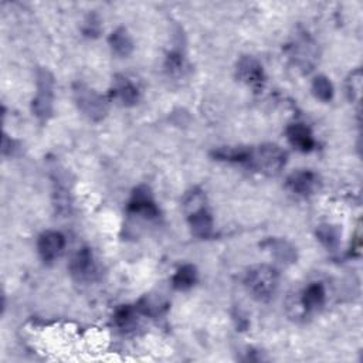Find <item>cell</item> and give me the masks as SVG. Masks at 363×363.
I'll return each mask as SVG.
<instances>
[{
	"label": "cell",
	"instance_id": "obj_2",
	"mask_svg": "<svg viewBox=\"0 0 363 363\" xmlns=\"http://www.w3.org/2000/svg\"><path fill=\"white\" fill-rule=\"evenodd\" d=\"M285 152L274 143L261 145L256 151L251 149V155L249 159V163H251V166L256 167L258 172L269 176L278 175L281 169L285 166Z\"/></svg>",
	"mask_w": 363,
	"mask_h": 363
},
{
	"label": "cell",
	"instance_id": "obj_10",
	"mask_svg": "<svg viewBox=\"0 0 363 363\" xmlns=\"http://www.w3.org/2000/svg\"><path fill=\"white\" fill-rule=\"evenodd\" d=\"M287 138L289 143L301 152H309L315 147L312 132L304 124H293L287 128Z\"/></svg>",
	"mask_w": 363,
	"mask_h": 363
},
{
	"label": "cell",
	"instance_id": "obj_18",
	"mask_svg": "<svg viewBox=\"0 0 363 363\" xmlns=\"http://www.w3.org/2000/svg\"><path fill=\"white\" fill-rule=\"evenodd\" d=\"M214 158L229 162H249L251 149L247 148H220L213 152Z\"/></svg>",
	"mask_w": 363,
	"mask_h": 363
},
{
	"label": "cell",
	"instance_id": "obj_3",
	"mask_svg": "<svg viewBox=\"0 0 363 363\" xmlns=\"http://www.w3.org/2000/svg\"><path fill=\"white\" fill-rule=\"evenodd\" d=\"M74 98L79 110L92 121L103 119L108 112V101L85 84L74 85Z\"/></svg>",
	"mask_w": 363,
	"mask_h": 363
},
{
	"label": "cell",
	"instance_id": "obj_4",
	"mask_svg": "<svg viewBox=\"0 0 363 363\" xmlns=\"http://www.w3.org/2000/svg\"><path fill=\"white\" fill-rule=\"evenodd\" d=\"M53 76L47 70H39L37 74V94L33 100V111L41 119L47 121L53 110Z\"/></svg>",
	"mask_w": 363,
	"mask_h": 363
},
{
	"label": "cell",
	"instance_id": "obj_6",
	"mask_svg": "<svg viewBox=\"0 0 363 363\" xmlns=\"http://www.w3.org/2000/svg\"><path fill=\"white\" fill-rule=\"evenodd\" d=\"M70 273L77 281H90L96 274V265L90 249H81L70 262Z\"/></svg>",
	"mask_w": 363,
	"mask_h": 363
},
{
	"label": "cell",
	"instance_id": "obj_9",
	"mask_svg": "<svg viewBox=\"0 0 363 363\" xmlns=\"http://www.w3.org/2000/svg\"><path fill=\"white\" fill-rule=\"evenodd\" d=\"M129 211L142 214L143 217H148V219H154L159 214L149 187L139 186L134 190L132 199L129 202Z\"/></svg>",
	"mask_w": 363,
	"mask_h": 363
},
{
	"label": "cell",
	"instance_id": "obj_5",
	"mask_svg": "<svg viewBox=\"0 0 363 363\" xmlns=\"http://www.w3.org/2000/svg\"><path fill=\"white\" fill-rule=\"evenodd\" d=\"M65 247V238L59 231H45L39 237L37 249L44 262H52L59 258Z\"/></svg>",
	"mask_w": 363,
	"mask_h": 363
},
{
	"label": "cell",
	"instance_id": "obj_1",
	"mask_svg": "<svg viewBox=\"0 0 363 363\" xmlns=\"http://www.w3.org/2000/svg\"><path fill=\"white\" fill-rule=\"evenodd\" d=\"M278 281V271L271 265H257L247 273L245 284L254 298L267 301L276 294Z\"/></svg>",
	"mask_w": 363,
	"mask_h": 363
},
{
	"label": "cell",
	"instance_id": "obj_11",
	"mask_svg": "<svg viewBox=\"0 0 363 363\" xmlns=\"http://www.w3.org/2000/svg\"><path fill=\"white\" fill-rule=\"evenodd\" d=\"M114 98H116L123 105L131 107L136 104L139 98L138 88L124 76H116L112 84Z\"/></svg>",
	"mask_w": 363,
	"mask_h": 363
},
{
	"label": "cell",
	"instance_id": "obj_14",
	"mask_svg": "<svg viewBox=\"0 0 363 363\" xmlns=\"http://www.w3.org/2000/svg\"><path fill=\"white\" fill-rule=\"evenodd\" d=\"M325 288L320 282L309 284L302 294V307L307 311H317L325 302Z\"/></svg>",
	"mask_w": 363,
	"mask_h": 363
},
{
	"label": "cell",
	"instance_id": "obj_21",
	"mask_svg": "<svg viewBox=\"0 0 363 363\" xmlns=\"http://www.w3.org/2000/svg\"><path fill=\"white\" fill-rule=\"evenodd\" d=\"M346 90H348L351 101H359L360 90H362V72H360V70L353 71L352 74L349 76Z\"/></svg>",
	"mask_w": 363,
	"mask_h": 363
},
{
	"label": "cell",
	"instance_id": "obj_7",
	"mask_svg": "<svg viewBox=\"0 0 363 363\" xmlns=\"http://www.w3.org/2000/svg\"><path fill=\"white\" fill-rule=\"evenodd\" d=\"M237 79L254 90L261 88L264 84L261 64L253 57H243L237 64Z\"/></svg>",
	"mask_w": 363,
	"mask_h": 363
},
{
	"label": "cell",
	"instance_id": "obj_17",
	"mask_svg": "<svg viewBox=\"0 0 363 363\" xmlns=\"http://www.w3.org/2000/svg\"><path fill=\"white\" fill-rule=\"evenodd\" d=\"M317 237L321 241V243L329 249L333 250L338 246H340V241H341V230L338 226H332V225H322L318 227L317 230Z\"/></svg>",
	"mask_w": 363,
	"mask_h": 363
},
{
	"label": "cell",
	"instance_id": "obj_13",
	"mask_svg": "<svg viewBox=\"0 0 363 363\" xmlns=\"http://www.w3.org/2000/svg\"><path fill=\"white\" fill-rule=\"evenodd\" d=\"M262 246L267 247L276 260L282 264H293L297 261V251L294 246L282 238H270Z\"/></svg>",
	"mask_w": 363,
	"mask_h": 363
},
{
	"label": "cell",
	"instance_id": "obj_19",
	"mask_svg": "<svg viewBox=\"0 0 363 363\" xmlns=\"http://www.w3.org/2000/svg\"><path fill=\"white\" fill-rule=\"evenodd\" d=\"M312 91H313V95H315L318 100H321L324 103L331 101L332 96H333L332 83L325 76H318V77L313 79Z\"/></svg>",
	"mask_w": 363,
	"mask_h": 363
},
{
	"label": "cell",
	"instance_id": "obj_20",
	"mask_svg": "<svg viewBox=\"0 0 363 363\" xmlns=\"http://www.w3.org/2000/svg\"><path fill=\"white\" fill-rule=\"evenodd\" d=\"M115 324L116 326H119L121 329H131L135 322H136V313H135V309L129 305H125V307H121L119 309H116L115 312Z\"/></svg>",
	"mask_w": 363,
	"mask_h": 363
},
{
	"label": "cell",
	"instance_id": "obj_15",
	"mask_svg": "<svg viewBox=\"0 0 363 363\" xmlns=\"http://www.w3.org/2000/svg\"><path fill=\"white\" fill-rule=\"evenodd\" d=\"M110 45L112 52L119 57H128L134 50V43L125 29H116L110 36Z\"/></svg>",
	"mask_w": 363,
	"mask_h": 363
},
{
	"label": "cell",
	"instance_id": "obj_12",
	"mask_svg": "<svg viewBox=\"0 0 363 363\" xmlns=\"http://www.w3.org/2000/svg\"><path fill=\"white\" fill-rule=\"evenodd\" d=\"M187 219H189V226L191 229V233L195 236L200 238H206L211 234L213 219H211L210 211L206 209V206L189 213Z\"/></svg>",
	"mask_w": 363,
	"mask_h": 363
},
{
	"label": "cell",
	"instance_id": "obj_8",
	"mask_svg": "<svg viewBox=\"0 0 363 363\" xmlns=\"http://www.w3.org/2000/svg\"><path fill=\"white\" fill-rule=\"evenodd\" d=\"M287 187L297 196H309L320 187V178L311 171H298L287 179Z\"/></svg>",
	"mask_w": 363,
	"mask_h": 363
},
{
	"label": "cell",
	"instance_id": "obj_16",
	"mask_svg": "<svg viewBox=\"0 0 363 363\" xmlns=\"http://www.w3.org/2000/svg\"><path fill=\"white\" fill-rule=\"evenodd\" d=\"M196 281H198V270L195 265L191 264L182 265L172 278L174 288L179 289V291H186V289L195 285Z\"/></svg>",
	"mask_w": 363,
	"mask_h": 363
}]
</instances>
